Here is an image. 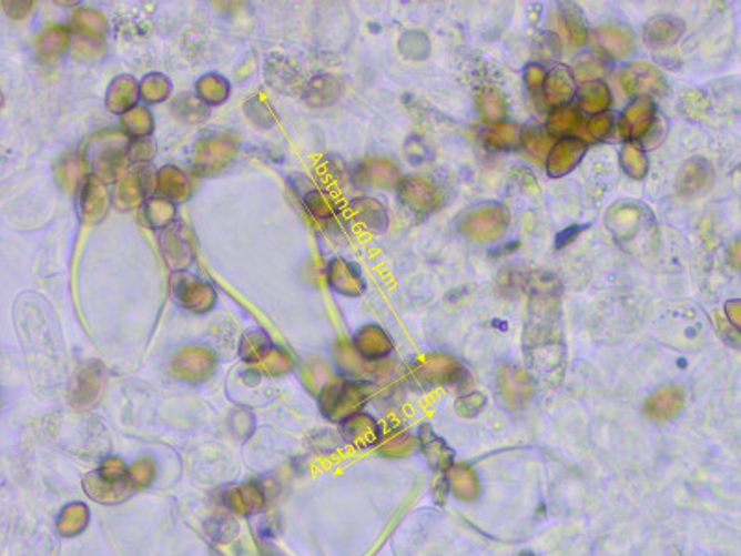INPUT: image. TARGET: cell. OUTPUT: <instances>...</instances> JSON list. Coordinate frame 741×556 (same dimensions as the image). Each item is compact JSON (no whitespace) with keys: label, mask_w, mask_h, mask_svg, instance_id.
Here are the masks:
<instances>
[{"label":"cell","mask_w":741,"mask_h":556,"mask_svg":"<svg viewBox=\"0 0 741 556\" xmlns=\"http://www.w3.org/2000/svg\"><path fill=\"white\" fill-rule=\"evenodd\" d=\"M370 392H373L370 384L336 378L321 395V408L331 419H348L356 416V412L367 403Z\"/></svg>","instance_id":"1"},{"label":"cell","mask_w":741,"mask_h":556,"mask_svg":"<svg viewBox=\"0 0 741 556\" xmlns=\"http://www.w3.org/2000/svg\"><path fill=\"white\" fill-rule=\"evenodd\" d=\"M510 229V212L499 203H486L461 218L460 231L473 242L494 243Z\"/></svg>","instance_id":"2"},{"label":"cell","mask_w":741,"mask_h":556,"mask_svg":"<svg viewBox=\"0 0 741 556\" xmlns=\"http://www.w3.org/2000/svg\"><path fill=\"white\" fill-rule=\"evenodd\" d=\"M619 134L627 143L641 145L651 138L658 127V108L654 99H635L619 118Z\"/></svg>","instance_id":"3"},{"label":"cell","mask_w":741,"mask_h":556,"mask_svg":"<svg viewBox=\"0 0 741 556\" xmlns=\"http://www.w3.org/2000/svg\"><path fill=\"white\" fill-rule=\"evenodd\" d=\"M619 82L627 95L635 99H657L668 90L662 71L649 62L629 63L619 74Z\"/></svg>","instance_id":"4"},{"label":"cell","mask_w":741,"mask_h":556,"mask_svg":"<svg viewBox=\"0 0 741 556\" xmlns=\"http://www.w3.org/2000/svg\"><path fill=\"white\" fill-rule=\"evenodd\" d=\"M608 229L623 247L640 240L643 232L652 231L651 214L636 203H619L608 212Z\"/></svg>","instance_id":"5"},{"label":"cell","mask_w":741,"mask_h":556,"mask_svg":"<svg viewBox=\"0 0 741 556\" xmlns=\"http://www.w3.org/2000/svg\"><path fill=\"white\" fill-rule=\"evenodd\" d=\"M399 195L416 214H433L444 204L441 188L427 174H410L400 180Z\"/></svg>","instance_id":"6"},{"label":"cell","mask_w":741,"mask_h":556,"mask_svg":"<svg viewBox=\"0 0 741 556\" xmlns=\"http://www.w3.org/2000/svg\"><path fill=\"white\" fill-rule=\"evenodd\" d=\"M497 390L508 411H521L532 397V381L527 371L516 364H503L497 370Z\"/></svg>","instance_id":"7"},{"label":"cell","mask_w":741,"mask_h":556,"mask_svg":"<svg viewBox=\"0 0 741 556\" xmlns=\"http://www.w3.org/2000/svg\"><path fill=\"white\" fill-rule=\"evenodd\" d=\"M414 373L417 381L428 386H439V384L464 383L466 367L449 354L433 353L417 360Z\"/></svg>","instance_id":"8"},{"label":"cell","mask_w":741,"mask_h":556,"mask_svg":"<svg viewBox=\"0 0 741 556\" xmlns=\"http://www.w3.org/2000/svg\"><path fill=\"white\" fill-rule=\"evenodd\" d=\"M588 143L580 138H566V140L556 141L549 154L545 158V169L552 179H560L571 173L586 156Z\"/></svg>","instance_id":"9"},{"label":"cell","mask_w":741,"mask_h":556,"mask_svg":"<svg viewBox=\"0 0 741 556\" xmlns=\"http://www.w3.org/2000/svg\"><path fill=\"white\" fill-rule=\"evenodd\" d=\"M593 43L601 57L608 60H625L636 51V38L629 29L618 24H605L593 30Z\"/></svg>","instance_id":"10"},{"label":"cell","mask_w":741,"mask_h":556,"mask_svg":"<svg viewBox=\"0 0 741 556\" xmlns=\"http://www.w3.org/2000/svg\"><path fill=\"white\" fill-rule=\"evenodd\" d=\"M579 93V85L575 79L573 71L566 65H556L547 71V79L544 84V102L547 107L562 108L569 107Z\"/></svg>","instance_id":"11"},{"label":"cell","mask_w":741,"mask_h":556,"mask_svg":"<svg viewBox=\"0 0 741 556\" xmlns=\"http://www.w3.org/2000/svg\"><path fill=\"white\" fill-rule=\"evenodd\" d=\"M682 406H684V392L679 386L669 384L658 388L647 400L646 412L654 422H669L682 411Z\"/></svg>","instance_id":"12"},{"label":"cell","mask_w":741,"mask_h":556,"mask_svg":"<svg viewBox=\"0 0 741 556\" xmlns=\"http://www.w3.org/2000/svg\"><path fill=\"white\" fill-rule=\"evenodd\" d=\"M525 130L521 124L511 121L488 124L483 132V143L491 152H511L521 149Z\"/></svg>","instance_id":"13"},{"label":"cell","mask_w":741,"mask_h":556,"mask_svg":"<svg viewBox=\"0 0 741 556\" xmlns=\"http://www.w3.org/2000/svg\"><path fill=\"white\" fill-rule=\"evenodd\" d=\"M585 118L580 108L562 107L550 110L545 121V132L556 140H566V138H579L580 130L585 129Z\"/></svg>","instance_id":"14"},{"label":"cell","mask_w":741,"mask_h":556,"mask_svg":"<svg viewBox=\"0 0 741 556\" xmlns=\"http://www.w3.org/2000/svg\"><path fill=\"white\" fill-rule=\"evenodd\" d=\"M684 23L680 19L660 16V18L651 19L646 24L643 40L652 49H663V47L674 46L684 34Z\"/></svg>","instance_id":"15"},{"label":"cell","mask_w":741,"mask_h":556,"mask_svg":"<svg viewBox=\"0 0 741 556\" xmlns=\"http://www.w3.org/2000/svg\"><path fill=\"white\" fill-rule=\"evenodd\" d=\"M214 370V356L203 348H187L174 360L176 375L185 381H203Z\"/></svg>","instance_id":"16"},{"label":"cell","mask_w":741,"mask_h":556,"mask_svg":"<svg viewBox=\"0 0 741 556\" xmlns=\"http://www.w3.org/2000/svg\"><path fill=\"white\" fill-rule=\"evenodd\" d=\"M577 95H579L580 110L591 118L610 112L612 108V90L605 80H588L582 88H579Z\"/></svg>","instance_id":"17"},{"label":"cell","mask_w":741,"mask_h":556,"mask_svg":"<svg viewBox=\"0 0 741 556\" xmlns=\"http://www.w3.org/2000/svg\"><path fill=\"white\" fill-rule=\"evenodd\" d=\"M713 173L710 163L704 160H690L686 163L682 171H680L679 179H677V190L680 195L690 198L696 193L707 190L708 185L712 184Z\"/></svg>","instance_id":"18"},{"label":"cell","mask_w":741,"mask_h":556,"mask_svg":"<svg viewBox=\"0 0 741 556\" xmlns=\"http://www.w3.org/2000/svg\"><path fill=\"white\" fill-rule=\"evenodd\" d=\"M356 351L367 360H378L392 353V340L377 325H367L356 334Z\"/></svg>","instance_id":"19"},{"label":"cell","mask_w":741,"mask_h":556,"mask_svg":"<svg viewBox=\"0 0 741 556\" xmlns=\"http://www.w3.org/2000/svg\"><path fill=\"white\" fill-rule=\"evenodd\" d=\"M226 506L236 514H254L262 510L265 506V494L262 486L256 483L242 484L237 488H232L225 497Z\"/></svg>","instance_id":"20"},{"label":"cell","mask_w":741,"mask_h":556,"mask_svg":"<svg viewBox=\"0 0 741 556\" xmlns=\"http://www.w3.org/2000/svg\"><path fill=\"white\" fill-rule=\"evenodd\" d=\"M174 293L180 303L184 304L185 309L201 312L199 304H203V309H210L214 303V290L206 282H199L195 279H187V276H180L179 286L174 284Z\"/></svg>","instance_id":"21"},{"label":"cell","mask_w":741,"mask_h":556,"mask_svg":"<svg viewBox=\"0 0 741 556\" xmlns=\"http://www.w3.org/2000/svg\"><path fill=\"white\" fill-rule=\"evenodd\" d=\"M130 488H132L130 484L112 483V481L102 477L99 472L90 473L84 478L85 494L90 495L91 499L97 501V503H106V505L123 501L129 495Z\"/></svg>","instance_id":"22"},{"label":"cell","mask_w":741,"mask_h":556,"mask_svg":"<svg viewBox=\"0 0 741 556\" xmlns=\"http://www.w3.org/2000/svg\"><path fill=\"white\" fill-rule=\"evenodd\" d=\"M343 423H345L343 425L345 436L356 447H369V445L375 444L380 438V428H378L377 422H373L370 417L356 414V416L348 417Z\"/></svg>","instance_id":"23"},{"label":"cell","mask_w":741,"mask_h":556,"mask_svg":"<svg viewBox=\"0 0 741 556\" xmlns=\"http://www.w3.org/2000/svg\"><path fill=\"white\" fill-rule=\"evenodd\" d=\"M560 16H562L564 29L568 34V40L573 47L586 46L590 38V30L586 24L585 13L573 2H564L560 4Z\"/></svg>","instance_id":"24"},{"label":"cell","mask_w":741,"mask_h":556,"mask_svg":"<svg viewBox=\"0 0 741 556\" xmlns=\"http://www.w3.org/2000/svg\"><path fill=\"white\" fill-rule=\"evenodd\" d=\"M478 112L488 124L500 123L505 121L508 112V102L503 91L497 88H483L477 95Z\"/></svg>","instance_id":"25"},{"label":"cell","mask_w":741,"mask_h":556,"mask_svg":"<svg viewBox=\"0 0 741 556\" xmlns=\"http://www.w3.org/2000/svg\"><path fill=\"white\" fill-rule=\"evenodd\" d=\"M447 481H449V488L453 494L461 501L477 499L480 486H478V477L469 466H453L447 472Z\"/></svg>","instance_id":"26"},{"label":"cell","mask_w":741,"mask_h":556,"mask_svg":"<svg viewBox=\"0 0 741 556\" xmlns=\"http://www.w3.org/2000/svg\"><path fill=\"white\" fill-rule=\"evenodd\" d=\"M362 173H364L365 180L369 184H375L377 188H394V185H399L400 180H403L400 179L399 168L394 162L384 160V158H375V160L365 162Z\"/></svg>","instance_id":"27"},{"label":"cell","mask_w":741,"mask_h":556,"mask_svg":"<svg viewBox=\"0 0 741 556\" xmlns=\"http://www.w3.org/2000/svg\"><path fill=\"white\" fill-rule=\"evenodd\" d=\"M102 388V373L99 367H85L82 373H80L79 384H77V390H74V405L91 406L99 400Z\"/></svg>","instance_id":"28"},{"label":"cell","mask_w":741,"mask_h":556,"mask_svg":"<svg viewBox=\"0 0 741 556\" xmlns=\"http://www.w3.org/2000/svg\"><path fill=\"white\" fill-rule=\"evenodd\" d=\"M88 523H90L88 506L82 505V503H73V505L65 506L60 517H58V533L65 538H73V536L84 533Z\"/></svg>","instance_id":"29"},{"label":"cell","mask_w":741,"mask_h":556,"mask_svg":"<svg viewBox=\"0 0 741 556\" xmlns=\"http://www.w3.org/2000/svg\"><path fill=\"white\" fill-rule=\"evenodd\" d=\"M419 442H422L423 451H425V455H427L428 462L433 464L434 469H447L449 472L453 467L450 466L453 455H450V449L445 445L444 439L438 438L430 428L423 427Z\"/></svg>","instance_id":"30"},{"label":"cell","mask_w":741,"mask_h":556,"mask_svg":"<svg viewBox=\"0 0 741 556\" xmlns=\"http://www.w3.org/2000/svg\"><path fill=\"white\" fill-rule=\"evenodd\" d=\"M619 160H621V168H623L625 173L629 174L630 179H646L647 171H649V158H647L641 145L625 143Z\"/></svg>","instance_id":"31"},{"label":"cell","mask_w":741,"mask_h":556,"mask_svg":"<svg viewBox=\"0 0 741 556\" xmlns=\"http://www.w3.org/2000/svg\"><path fill=\"white\" fill-rule=\"evenodd\" d=\"M356 210L365 225L373 231L383 232L388 226V212L375 199H356Z\"/></svg>","instance_id":"32"},{"label":"cell","mask_w":741,"mask_h":556,"mask_svg":"<svg viewBox=\"0 0 741 556\" xmlns=\"http://www.w3.org/2000/svg\"><path fill=\"white\" fill-rule=\"evenodd\" d=\"M337 265L342 270L339 271V275H334V273L331 275V281L339 279V282L334 284L336 292L345 293V295H359V293H364L365 284L364 279L359 275V271L353 264H347V262H342V260H337Z\"/></svg>","instance_id":"33"},{"label":"cell","mask_w":741,"mask_h":556,"mask_svg":"<svg viewBox=\"0 0 741 556\" xmlns=\"http://www.w3.org/2000/svg\"><path fill=\"white\" fill-rule=\"evenodd\" d=\"M154 477H156V464L146 456L129 467V481L132 488H146Z\"/></svg>","instance_id":"34"},{"label":"cell","mask_w":741,"mask_h":556,"mask_svg":"<svg viewBox=\"0 0 741 556\" xmlns=\"http://www.w3.org/2000/svg\"><path fill=\"white\" fill-rule=\"evenodd\" d=\"M552 138L547 132H539V130H525V138H522V146L525 151L534 158H547L550 149H552Z\"/></svg>","instance_id":"35"},{"label":"cell","mask_w":741,"mask_h":556,"mask_svg":"<svg viewBox=\"0 0 741 556\" xmlns=\"http://www.w3.org/2000/svg\"><path fill=\"white\" fill-rule=\"evenodd\" d=\"M545 79H547V69L541 63H528L525 71H522V82H525V88H527L528 93L534 99H541L544 101Z\"/></svg>","instance_id":"36"},{"label":"cell","mask_w":741,"mask_h":556,"mask_svg":"<svg viewBox=\"0 0 741 556\" xmlns=\"http://www.w3.org/2000/svg\"><path fill=\"white\" fill-rule=\"evenodd\" d=\"M414 447L416 439L412 438L410 434L395 433L384 442L383 453L388 456H403L408 455Z\"/></svg>","instance_id":"37"},{"label":"cell","mask_w":741,"mask_h":556,"mask_svg":"<svg viewBox=\"0 0 741 556\" xmlns=\"http://www.w3.org/2000/svg\"><path fill=\"white\" fill-rule=\"evenodd\" d=\"M586 130L593 140H607L608 135L613 132V115L610 112L601 113V115H593L590 121L586 123Z\"/></svg>","instance_id":"38"},{"label":"cell","mask_w":741,"mask_h":556,"mask_svg":"<svg viewBox=\"0 0 741 556\" xmlns=\"http://www.w3.org/2000/svg\"><path fill=\"white\" fill-rule=\"evenodd\" d=\"M405 38L406 40L412 41V46L400 43L403 54H406V57L416 58V60H422V58L428 57V51H430V43H428L427 36L422 34V32H410V34H406Z\"/></svg>","instance_id":"39"},{"label":"cell","mask_w":741,"mask_h":556,"mask_svg":"<svg viewBox=\"0 0 741 556\" xmlns=\"http://www.w3.org/2000/svg\"><path fill=\"white\" fill-rule=\"evenodd\" d=\"M484 406H486V397L480 392H473V394L464 395V397L456 401V408H458L461 416L466 417L477 416Z\"/></svg>","instance_id":"40"},{"label":"cell","mask_w":741,"mask_h":556,"mask_svg":"<svg viewBox=\"0 0 741 556\" xmlns=\"http://www.w3.org/2000/svg\"><path fill=\"white\" fill-rule=\"evenodd\" d=\"M724 314H727L730 325L734 326L735 331L741 332V299L724 304Z\"/></svg>","instance_id":"41"},{"label":"cell","mask_w":741,"mask_h":556,"mask_svg":"<svg viewBox=\"0 0 741 556\" xmlns=\"http://www.w3.org/2000/svg\"><path fill=\"white\" fill-rule=\"evenodd\" d=\"M729 262L735 270H741V237L730 247Z\"/></svg>","instance_id":"42"}]
</instances>
